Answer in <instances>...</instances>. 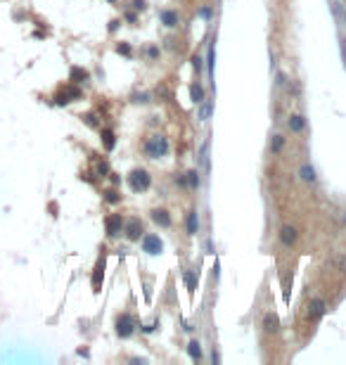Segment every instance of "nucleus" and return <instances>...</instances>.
<instances>
[{
	"label": "nucleus",
	"mask_w": 346,
	"mask_h": 365,
	"mask_svg": "<svg viewBox=\"0 0 346 365\" xmlns=\"http://www.w3.org/2000/svg\"><path fill=\"white\" fill-rule=\"evenodd\" d=\"M143 152H145L147 159H164L171 152V143H168V138L164 133H152L143 143Z\"/></svg>",
	"instance_id": "1"
},
{
	"label": "nucleus",
	"mask_w": 346,
	"mask_h": 365,
	"mask_svg": "<svg viewBox=\"0 0 346 365\" xmlns=\"http://www.w3.org/2000/svg\"><path fill=\"white\" fill-rule=\"evenodd\" d=\"M126 181H128V187H130L133 192H147V190L152 187V176H149V171H147V168H140V166L128 173Z\"/></svg>",
	"instance_id": "2"
},
{
	"label": "nucleus",
	"mask_w": 346,
	"mask_h": 365,
	"mask_svg": "<svg viewBox=\"0 0 346 365\" xmlns=\"http://www.w3.org/2000/svg\"><path fill=\"white\" fill-rule=\"evenodd\" d=\"M325 313H328V301H325L323 296H313L309 304L304 306V320H306L309 325H315Z\"/></svg>",
	"instance_id": "3"
},
{
	"label": "nucleus",
	"mask_w": 346,
	"mask_h": 365,
	"mask_svg": "<svg viewBox=\"0 0 346 365\" xmlns=\"http://www.w3.org/2000/svg\"><path fill=\"white\" fill-rule=\"evenodd\" d=\"M135 328H138V323H135V318H133L130 313H119L116 320H114V332H116V337H121V339L133 337V334H135Z\"/></svg>",
	"instance_id": "4"
},
{
	"label": "nucleus",
	"mask_w": 346,
	"mask_h": 365,
	"mask_svg": "<svg viewBox=\"0 0 346 365\" xmlns=\"http://www.w3.org/2000/svg\"><path fill=\"white\" fill-rule=\"evenodd\" d=\"M81 95H83L81 88H78L76 83H69V86H62V88L55 92V97H53V100H55L57 107H67V105L73 102V100H81Z\"/></svg>",
	"instance_id": "5"
},
{
	"label": "nucleus",
	"mask_w": 346,
	"mask_h": 365,
	"mask_svg": "<svg viewBox=\"0 0 346 365\" xmlns=\"http://www.w3.org/2000/svg\"><path fill=\"white\" fill-rule=\"evenodd\" d=\"M105 268H107V254L102 249V254L97 256L95 261V268H92V275H91V285H92V292L100 294L102 292V282H105Z\"/></svg>",
	"instance_id": "6"
},
{
	"label": "nucleus",
	"mask_w": 346,
	"mask_h": 365,
	"mask_svg": "<svg viewBox=\"0 0 346 365\" xmlns=\"http://www.w3.org/2000/svg\"><path fill=\"white\" fill-rule=\"evenodd\" d=\"M145 235V223L138 219V216H130V219L124 223V237L128 242H140Z\"/></svg>",
	"instance_id": "7"
},
{
	"label": "nucleus",
	"mask_w": 346,
	"mask_h": 365,
	"mask_svg": "<svg viewBox=\"0 0 346 365\" xmlns=\"http://www.w3.org/2000/svg\"><path fill=\"white\" fill-rule=\"evenodd\" d=\"M124 223H126V219L121 214H109L105 219V233H107V237L109 239L121 237L124 235Z\"/></svg>",
	"instance_id": "8"
},
{
	"label": "nucleus",
	"mask_w": 346,
	"mask_h": 365,
	"mask_svg": "<svg viewBox=\"0 0 346 365\" xmlns=\"http://www.w3.org/2000/svg\"><path fill=\"white\" fill-rule=\"evenodd\" d=\"M143 252L149 256H159L164 252V242L159 235H154V233H145L143 235Z\"/></svg>",
	"instance_id": "9"
},
{
	"label": "nucleus",
	"mask_w": 346,
	"mask_h": 365,
	"mask_svg": "<svg viewBox=\"0 0 346 365\" xmlns=\"http://www.w3.org/2000/svg\"><path fill=\"white\" fill-rule=\"evenodd\" d=\"M277 235H280V244L287 247V249H291V247L299 242V230H296L294 225H282Z\"/></svg>",
	"instance_id": "10"
},
{
	"label": "nucleus",
	"mask_w": 346,
	"mask_h": 365,
	"mask_svg": "<svg viewBox=\"0 0 346 365\" xmlns=\"http://www.w3.org/2000/svg\"><path fill=\"white\" fill-rule=\"evenodd\" d=\"M149 219H152V223H157L159 228H171L173 225V219H171V214L166 211V209H152L149 211Z\"/></svg>",
	"instance_id": "11"
},
{
	"label": "nucleus",
	"mask_w": 346,
	"mask_h": 365,
	"mask_svg": "<svg viewBox=\"0 0 346 365\" xmlns=\"http://www.w3.org/2000/svg\"><path fill=\"white\" fill-rule=\"evenodd\" d=\"M159 21L164 24L166 29H176L178 24H181V15H178V10H171V7H166L159 12Z\"/></svg>",
	"instance_id": "12"
},
{
	"label": "nucleus",
	"mask_w": 346,
	"mask_h": 365,
	"mask_svg": "<svg viewBox=\"0 0 346 365\" xmlns=\"http://www.w3.org/2000/svg\"><path fill=\"white\" fill-rule=\"evenodd\" d=\"M263 329H266L268 334H277V332H280V318H277L275 310H268V313L263 315Z\"/></svg>",
	"instance_id": "13"
},
{
	"label": "nucleus",
	"mask_w": 346,
	"mask_h": 365,
	"mask_svg": "<svg viewBox=\"0 0 346 365\" xmlns=\"http://www.w3.org/2000/svg\"><path fill=\"white\" fill-rule=\"evenodd\" d=\"M100 140H102V147H105V152H111L114 147H116V133L111 130V128H102L100 126Z\"/></svg>",
	"instance_id": "14"
},
{
	"label": "nucleus",
	"mask_w": 346,
	"mask_h": 365,
	"mask_svg": "<svg viewBox=\"0 0 346 365\" xmlns=\"http://www.w3.org/2000/svg\"><path fill=\"white\" fill-rule=\"evenodd\" d=\"M287 126H290L291 133H304V128H306V119L301 116V114H290V119H287Z\"/></svg>",
	"instance_id": "15"
},
{
	"label": "nucleus",
	"mask_w": 346,
	"mask_h": 365,
	"mask_svg": "<svg viewBox=\"0 0 346 365\" xmlns=\"http://www.w3.org/2000/svg\"><path fill=\"white\" fill-rule=\"evenodd\" d=\"M91 78V73L86 72L83 67H72V72H69V81L76 83V86H81V83H86Z\"/></svg>",
	"instance_id": "16"
},
{
	"label": "nucleus",
	"mask_w": 346,
	"mask_h": 365,
	"mask_svg": "<svg viewBox=\"0 0 346 365\" xmlns=\"http://www.w3.org/2000/svg\"><path fill=\"white\" fill-rule=\"evenodd\" d=\"M200 233V216L195 209L187 211V235H197Z\"/></svg>",
	"instance_id": "17"
},
{
	"label": "nucleus",
	"mask_w": 346,
	"mask_h": 365,
	"mask_svg": "<svg viewBox=\"0 0 346 365\" xmlns=\"http://www.w3.org/2000/svg\"><path fill=\"white\" fill-rule=\"evenodd\" d=\"M102 200L107 201V204H121L124 195H121L116 187H107V190H102Z\"/></svg>",
	"instance_id": "18"
},
{
	"label": "nucleus",
	"mask_w": 346,
	"mask_h": 365,
	"mask_svg": "<svg viewBox=\"0 0 346 365\" xmlns=\"http://www.w3.org/2000/svg\"><path fill=\"white\" fill-rule=\"evenodd\" d=\"M185 181H187V190H197L201 185V178H200V171L197 168H190L185 173Z\"/></svg>",
	"instance_id": "19"
},
{
	"label": "nucleus",
	"mask_w": 346,
	"mask_h": 365,
	"mask_svg": "<svg viewBox=\"0 0 346 365\" xmlns=\"http://www.w3.org/2000/svg\"><path fill=\"white\" fill-rule=\"evenodd\" d=\"M190 97H192V102H195V105H201V102H204V88H201L200 81L190 86Z\"/></svg>",
	"instance_id": "20"
},
{
	"label": "nucleus",
	"mask_w": 346,
	"mask_h": 365,
	"mask_svg": "<svg viewBox=\"0 0 346 365\" xmlns=\"http://www.w3.org/2000/svg\"><path fill=\"white\" fill-rule=\"evenodd\" d=\"M299 176H301V181L304 182H315V168L310 164H304L299 168Z\"/></svg>",
	"instance_id": "21"
},
{
	"label": "nucleus",
	"mask_w": 346,
	"mask_h": 365,
	"mask_svg": "<svg viewBox=\"0 0 346 365\" xmlns=\"http://www.w3.org/2000/svg\"><path fill=\"white\" fill-rule=\"evenodd\" d=\"M185 285H187V292L192 296L195 290H197V273L195 271H185Z\"/></svg>",
	"instance_id": "22"
},
{
	"label": "nucleus",
	"mask_w": 346,
	"mask_h": 365,
	"mask_svg": "<svg viewBox=\"0 0 346 365\" xmlns=\"http://www.w3.org/2000/svg\"><path fill=\"white\" fill-rule=\"evenodd\" d=\"M81 119L86 121V126H91V128H100V126H102V124H100V116H97L95 111H88V114H83Z\"/></svg>",
	"instance_id": "23"
},
{
	"label": "nucleus",
	"mask_w": 346,
	"mask_h": 365,
	"mask_svg": "<svg viewBox=\"0 0 346 365\" xmlns=\"http://www.w3.org/2000/svg\"><path fill=\"white\" fill-rule=\"evenodd\" d=\"M187 353H190V358H192V361H201L200 342H190V344H187Z\"/></svg>",
	"instance_id": "24"
},
{
	"label": "nucleus",
	"mask_w": 346,
	"mask_h": 365,
	"mask_svg": "<svg viewBox=\"0 0 346 365\" xmlns=\"http://www.w3.org/2000/svg\"><path fill=\"white\" fill-rule=\"evenodd\" d=\"M282 147H285V138L275 133L273 140H271V152H273V154H280V152H282Z\"/></svg>",
	"instance_id": "25"
},
{
	"label": "nucleus",
	"mask_w": 346,
	"mask_h": 365,
	"mask_svg": "<svg viewBox=\"0 0 346 365\" xmlns=\"http://www.w3.org/2000/svg\"><path fill=\"white\" fill-rule=\"evenodd\" d=\"M114 50H116L119 55H124V57H130V55H133V48H130V43H126V40L116 43V45H114Z\"/></svg>",
	"instance_id": "26"
},
{
	"label": "nucleus",
	"mask_w": 346,
	"mask_h": 365,
	"mask_svg": "<svg viewBox=\"0 0 346 365\" xmlns=\"http://www.w3.org/2000/svg\"><path fill=\"white\" fill-rule=\"evenodd\" d=\"M95 176H100V178H107V176H109V164H107L105 159L95 164Z\"/></svg>",
	"instance_id": "27"
},
{
	"label": "nucleus",
	"mask_w": 346,
	"mask_h": 365,
	"mask_svg": "<svg viewBox=\"0 0 346 365\" xmlns=\"http://www.w3.org/2000/svg\"><path fill=\"white\" fill-rule=\"evenodd\" d=\"M200 162L204 168H209V143L201 145V152H200Z\"/></svg>",
	"instance_id": "28"
},
{
	"label": "nucleus",
	"mask_w": 346,
	"mask_h": 365,
	"mask_svg": "<svg viewBox=\"0 0 346 365\" xmlns=\"http://www.w3.org/2000/svg\"><path fill=\"white\" fill-rule=\"evenodd\" d=\"M145 55H147V59H149V62H154V59H157V57L162 55V50H159V48H157V45H147Z\"/></svg>",
	"instance_id": "29"
},
{
	"label": "nucleus",
	"mask_w": 346,
	"mask_h": 365,
	"mask_svg": "<svg viewBox=\"0 0 346 365\" xmlns=\"http://www.w3.org/2000/svg\"><path fill=\"white\" fill-rule=\"evenodd\" d=\"M209 114H211V102H209V100H204V102H201V107H200V119H201V121H206V116H209Z\"/></svg>",
	"instance_id": "30"
},
{
	"label": "nucleus",
	"mask_w": 346,
	"mask_h": 365,
	"mask_svg": "<svg viewBox=\"0 0 346 365\" xmlns=\"http://www.w3.org/2000/svg\"><path fill=\"white\" fill-rule=\"evenodd\" d=\"M133 102H135V105H147V102H149V95H147V92H133Z\"/></svg>",
	"instance_id": "31"
},
{
	"label": "nucleus",
	"mask_w": 346,
	"mask_h": 365,
	"mask_svg": "<svg viewBox=\"0 0 346 365\" xmlns=\"http://www.w3.org/2000/svg\"><path fill=\"white\" fill-rule=\"evenodd\" d=\"M190 62H192V69H195L197 73H201V69H204V64H201V57L200 55H192V59H190Z\"/></svg>",
	"instance_id": "32"
},
{
	"label": "nucleus",
	"mask_w": 346,
	"mask_h": 365,
	"mask_svg": "<svg viewBox=\"0 0 346 365\" xmlns=\"http://www.w3.org/2000/svg\"><path fill=\"white\" fill-rule=\"evenodd\" d=\"M130 5H133V10H138V12H145L147 10V0H130Z\"/></svg>",
	"instance_id": "33"
},
{
	"label": "nucleus",
	"mask_w": 346,
	"mask_h": 365,
	"mask_svg": "<svg viewBox=\"0 0 346 365\" xmlns=\"http://www.w3.org/2000/svg\"><path fill=\"white\" fill-rule=\"evenodd\" d=\"M124 19H126L128 24H138V15H135V12H130V10L124 12Z\"/></svg>",
	"instance_id": "34"
},
{
	"label": "nucleus",
	"mask_w": 346,
	"mask_h": 365,
	"mask_svg": "<svg viewBox=\"0 0 346 365\" xmlns=\"http://www.w3.org/2000/svg\"><path fill=\"white\" fill-rule=\"evenodd\" d=\"M159 328V320H154V323H152V325H147V328H143V332H145V334H152V332H154V329Z\"/></svg>",
	"instance_id": "35"
},
{
	"label": "nucleus",
	"mask_w": 346,
	"mask_h": 365,
	"mask_svg": "<svg viewBox=\"0 0 346 365\" xmlns=\"http://www.w3.org/2000/svg\"><path fill=\"white\" fill-rule=\"evenodd\" d=\"M119 26H121V19H111V21H109V34H114Z\"/></svg>",
	"instance_id": "36"
},
{
	"label": "nucleus",
	"mask_w": 346,
	"mask_h": 365,
	"mask_svg": "<svg viewBox=\"0 0 346 365\" xmlns=\"http://www.w3.org/2000/svg\"><path fill=\"white\" fill-rule=\"evenodd\" d=\"M200 17H204V19L211 17V7H206V5H204V7H200Z\"/></svg>",
	"instance_id": "37"
},
{
	"label": "nucleus",
	"mask_w": 346,
	"mask_h": 365,
	"mask_svg": "<svg viewBox=\"0 0 346 365\" xmlns=\"http://www.w3.org/2000/svg\"><path fill=\"white\" fill-rule=\"evenodd\" d=\"M173 181H176V185H181V187H187V181H185V176H176Z\"/></svg>",
	"instance_id": "38"
},
{
	"label": "nucleus",
	"mask_w": 346,
	"mask_h": 365,
	"mask_svg": "<svg viewBox=\"0 0 346 365\" xmlns=\"http://www.w3.org/2000/svg\"><path fill=\"white\" fill-rule=\"evenodd\" d=\"M109 181L114 182V185H119V173H111L109 171Z\"/></svg>",
	"instance_id": "39"
},
{
	"label": "nucleus",
	"mask_w": 346,
	"mask_h": 365,
	"mask_svg": "<svg viewBox=\"0 0 346 365\" xmlns=\"http://www.w3.org/2000/svg\"><path fill=\"white\" fill-rule=\"evenodd\" d=\"M344 223H346V211H344Z\"/></svg>",
	"instance_id": "40"
},
{
	"label": "nucleus",
	"mask_w": 346,
	"mask_h": 365,
	"mask_svg": "<svg viewBox=\"0 0 346 365\" xmlns=\"http://www.w3.org/2000/svg\"><path fill=\"white\" fill-rule=\"evenodd\" d=\"M109 2H116V0H109Z\"/></svg>",
	"instance_id": "41"
}]
</instances>
